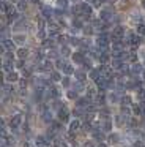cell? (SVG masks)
<instances>
[{
    "instance_id": "obj_1",
    "label": "cell",
    "mask_w": 145,
    "mask_h": 147,
    "mask_svg": "<svg viewBox=\"0 0 145 147\" xmlns=\"http://www.w3.org/2000/svg\"><path fill=\"white\" fill-rule=\"evenodd\" d=\"M96 45L98 48L101 49H107V46H109V36L106 35V33H99L96 38Z\"/></svg>"
},
{
    "instance_id": "obj_2",
    "label": "cell",
    "mask_w": 145,
    "mask_h": 147,
    "mask_svg": "<svg viewBox=\"0 0 145 147\" xmlns=\"http://www.w3.org/2000/svg\"><path fill=\"white\" fill-rule=\"evenodd\" d=\"M112 70L113 68L112 67H107V65H103V67H99V71H101V76H104V78H112Z\"/></svg>"
},
{
    "instance_id": "obj_3",
    "label": "cell",
    "mask_w": 145,
    "mask_h": 147,
    "mask_svg": "<svg viewBox=\"0 0 145 147\" xmlns=\"http://www.w3.org/2000/svg\"><path fill=\"white\" fill-rule=\"evenodd\" d=\"M2 48H3V51L11 52V51H14V43H13L11 40H5V38H3V41H2Z\"/></svg>"
},
{
    "instance_id": "obj_4",
    "label": "cell",
    "mask_w": 145,
    "mask_h": 147,
    "mask_svg": "<svg viewBox=\"0 0 145 147\" xmlns=\"http://www.w3.org/2000/svg\"><path fill=\"white\" fill-rule=\"evenodd\" d=\"M91 13H93V10H91L90 5L82 3V14H81V16H82V18H90V16H91Z\"/></svg>"
},
{
    "instance_id": "obj_5",
    "label": "cell",
    "mask_w": 145,
    "mask_h": 147,
    "mask_svg": "<svg viewBox=\"0 0 145 147\" xmlns=\"http://www.w3.org/2000/svg\"><path fill=\"white\" fill-rule=\"evenodd\" d=\"M21 122H22L21 115H14V117H11V120H9V127H11L13 130H16V128L21 125Z\"/></svg>"
},
{
    "instance_id": "obj_6",
    "label": "cell",
    "mask_w": 145,
    "mask_h": 147,
    "mask_svg": "<svg viewBox=\"0 0 145 147\" xmlns=\"http://www.w3.org/2000/svg\"><path fill=\"white\" fill-rule=\"evenodd\" d=\"M72 59H74V62H76V63H79V65H84L85 62H87L82 52H76V54L72 55Z\"/></svg>"
},
{
    "instance_id": "obj_7",
    "label": "cell",
    "mask_w": 145,
    "mask_h": 147,
    "mask_svg": "<svg viewBox=\"0 0 145 147\" xmlns=\"http://www.w3.org/2000/svg\"><path fill=\"white\" fill-rule=\"evenodd\" d=\"M47 32H49L50 36H58L60 30H58V26H55V24H52V26H49V29H47Z\"/></svg>"
},
{
    "instance_id": "obj_8",
    "label": "cell",
    "mask_w": 145,
    "mask_h": 147,
    "mask_svg": "<svg viewBox=\"0 0 145 147\" xmlns=\"http://www.w3.org/2000/svg\"><path fill=\"white\" fill-rule=\"evenodd\" d=\"M129 71H131L132 74H142V71H144V68H142V65H139V63H134L131 68H129Z\"/></svg>"
},
{
    "instance_id": "obj_9",
    "label": "cell",
    "mask_w": 145,
    "mask_h": 147,
    "mask_svg": "<svg viewBox=\"0 0 145 147\" xmlns=\"http://www.w3.org/2000/svg\"><path fill=\"white\" fill-rule=\"evenodd\" d=\"M101 19L106 21V22H109V21L112 19V13H110V10H104V11H101Z\"/></svg>"
},
{
    "instance_id": "obj_10",
    "label": "cell",
    "mask_w": 145,
    "mask_h": 147,
    "mask_svg": "<svg viewBox=\"0 0 145 147\" xmlns=\"http://www.w3.org/2000/svg\"><path fill=\"white\" fill-rule=\"evenodd\" d=\"M62 71L69 76V74L74 73V67H72V65H69V63H65V65H63V68H62Z\"/></svg>"
},
{
    "instance_id": "obj_11",
    "label": "cell",
    "mask_w": 145,
    "mask_h": 147,
    "mask_svg": "<svg viewBox=\"0 0 145 147\" xmlns=\"http://www.w3.org/2000/svg\"><path fill=\"white\" fill-rule=\"evenodd\" d=\"M58 119H60L62 122L68 120V111H66V108H63V106H62V109L58 111Z\"/></svg>"
},
{
    "instance_id": "obj_12",
    "label": "cell",
    "mask_w": 145,
    "mask_h": 147,
    "mask_svg": "<svg viewBox=\"0 0 145 147\" xmlns=\"http://www.w3.org/2000/svg\"><path fill=\"white\" fill-rule=\"evenodd\" d=\"M36 146H38V147H47V146H49V142H47V141L44 139L43 136H40V138L36 139Z\"/></svg>"
},
{
    "instance_id": "obj_13",
    "label": "cell",
    "mask_w": 145,
    "mask_h": 147,
    "mask_svg": "<svg viewBox=\"0 0 145 147\" xmlns=\"http://www.w3.org/2000/svg\"><path fill=\"white\" fill-rule=\"evenodd\" d=\"M74 90H77V92H82V90H85V86L82 81H76L74 82Z\"/></svg>"
},
{
    "instance_id": "obj_14",
    "label": "cell",
    "mask_w": 145,
    "mask_h": 147,
    "mask_svg": "<svg viewBox=\"0 0 145 147\" xmlns=\"http://www.w3.org/2000/svg\"><path fill=\"white\" fill-rule=\"evenodd\" d=\"M16 8H17V11H22L27 8V2L25 0H17V5H16Z\"/></svg>"
},
{
    "instance_id": "obj_15",
    "label": "cell",
    "mask_w": 145,
    "mask_h": 147,
    "mask_svg": "<svg viewBox=\"0 0 145 147\" xmlns=\"http://www.w3.org/2000/svg\"><path fill=\"white\" fill-rule=\"evenodd\" d=\"M140 19H142V16H140V13H137V11H132V14H131V21L132 22H140Z\"/></svg>"
},
{
    "instance_id": "obj_16",
    "label": "cell",
    "mask_w": 145,
    "mask_h": 147,
    "mask_svg": "<svg viewBox=\"0 0 145 147\" xmlns=\"http://www.w3.org/2000/svg\"><path fill=\"white\" fill-rule=\"evenodd\" d=\"M85 106H88V98L77 100V108H85Z\"/></svg>"
},
{
    "instance_id": "obj_17",
    "label": "cell",
    "mask_w": 145,
    "mask_h": 147,
    "mask_svg": "<svg viewBox=\"0 0 145 147\" xmlns=\"http://www.w3.org/2000/svg\"><path fill=\"white\" fill-rule=\"evenodd\" d=\"M3 70H5L6 73H11L13 71V62H5V63H3Z\"/></svg>"
},
{
    "instance_id": "obj_18",
    "label": "cell",
    "mask_w": 145,
    "mask_h": 147,
    "mask_svg": "<svg viewBox=\"0 0 145 147\" xmlns=\"http://www.w3.org/2000/svg\"><path fill=\"white\" fill-rule=\"evenodd\" d=\"M79 127H81V122H79V120H74V122L69 123V130H71V131H76Z\"/></svg>"
},
{
    "instance_id": "obj_19",
    "label": "cell",
    "mask_w": 145,
    "mask_h": 147,
    "mask_svg": "<svg viewBox=\"0 0 145 147\" xmlns=\"http://www.w3.org/2000/svg\"><path fill=\"white\" fill-rule=\"evenodd\" d=\"M27 55H28V51H27V49H19V51H17V57L21 59V60H22V59H25Z\"/></svg>"
},
{
    "instance_id": "obj_20",
    "label": "cell",
    "mask_w": 145,
    "mask_h": 147,
    "mask_svg": "<svg viewBox=\"0 0 145 147\" xmlns=\"http://www.w3.org/2000/svg\"><path fill=\"white\" fill-rule=\"evenodd\" d=\"M95 95H96V89H95V87H88L87 89V96L88 98H93Z\"/></svg>"
},
{
    "instance_id": "obj_21",
    "label": "cell",
    "mask_w": 145,
    "mask_h": 147,
    "mask_svg": "<svg viewBox=\"0 0 145 147\" xmlns=\"http://www.w3.org/2000/svg\"><path fill=\"white\" fill-rule=\"evenodd\" d=\"M14 81H17V73H14V71L8 73V82H14Z\"/></svg>"
},
{
    "instance_id": "obj_22",
    "label": "cell",
    "mask_w": 145,
    "mask_h": 147,
    "mask_svg": "<svg viewBox=\"0 0 145 147\" xmlns=\"http://www.w3.org/2000/svg\"><path fill=\"white\" fill-rule=\"evenodd\" d=\"M43 14H44V18H46V19H50V16H52V11H50L49 8L43 7Z\"/></svg>"
},
{
    "instance_id": "obj_23",
    "label": "cell",
    "mask_w": 145,
    "mask_h": 147,
    "mask_svg": "<svg viewBox=\"0 0 145 147\" xmlns=\"http://www.w3.org/2000/svg\"><path fill=\"white\" fill-rule=\"evenodd\" d=\"M22 27H25V22H22V21H17L14 24V30H22Z\"/></svg>"
},
{
    "instance_id": "obj_24",
    "label": "cell",
    "mask_w": 145,
    "mask_h": 147,
    "mask_svg": "<svg viewBox=\"0 0 145 147\" xmlns=\"http://www.w3.org/2000/svg\"><path fill=\"white\" fill-rule=\"evenodd\" d=\"M43 119H44L46 122H50V120H52V115H50V112L44 111V112H43Z\"/></svg>"
},
{
    "instance_id": "obj_25",
    "label": "cell",
    "mask_w": 145,
    "mask_h": 147,
    "mask_svg": "<svg viewBox=\"0 0 145 147\" xmlns=\"http://www.w3.org/2000/svg\"><path fill=\"white\" fill-rule=\"evenodd\" d=\"M66 3H68V0H57V5H58V8H66Z\"/></svg>"
},
{
    "instance_id": "obj_26",
    "label": "cell",
    "mask_w": 145,
    "mask_h": 147,
    "mask_svg": "<svg viewBox=\"0 0 145 147\" xmlns=\"http://www.w3.org/2000/svg\"><path fill=\"white\" fill-rule=\"evenodd\" d=\"M68 98H71V100L77 98V90H69V92H68Z\"/></svg>"
},
{
    "instance_id": "obj_27",
    "label": "cell",
    "mask_w": 145,
    "mask_h": 147,
    "mask_svg": "<svg viewBox=\"0 0 145 147\" xmlns=\"http://www.w3.org/2000/svg\"><path fill=\"white\" fill-rule=\"evenodd\" d=\"M109 139H110V142H112V144H117V142L120 141V136H118V134H112Z\"/></svg>"
},
{
    "instance_id": "obj_28",
    "label": "cell",
    "mask_w": 145,
    "mask_h": 147,
    "mask_svg": "<svg viewBox=\"0 0 145 147\" xmlns=\"http://www.w3.org/2000/svg\"><path fill=\"white\" fill-rule=\"evenodd\" d=\"M60 52H62L63 57H66V55H69V48H68V46H63L62 51H60Z\"/></svg>"
},
{
    "instance_id": "obj_29",
    "label": "cell",
    "mask_w": 145,
    "mask_h": 147,
    "mask_svg": "<svg viewBox=\"0 0 145 147\" xmlns=\"http://www.w3.org/2000/svg\"><path fill=\"white\" fill-rule=\"evenodd\" d=\"M137 33H139V35H145V26L139 24V26H137Z\"/></svg>"
},
{
    "instance_id": "obj_30",
    "label": "cell",
    "mask_w": 145,
    "mask_h": 147,
    "mask_svg": "<svg viewBox=\"0 0 145 147\" xmlns=\"http://www.w3.org/2000/svg\"><path fill=\"white\" fill-rule=\"evenodd\" d=\"M43 46H44V48H52V46H54V41H52V40H44Z\"/></svg>"
},
{
    "instance_id": "obj_31",
    "label": "cell",
    "mask_w": 145,
    "mask_h": 147,
    "mask_svg": "<svg viewBox=\"0 0 145 147\" xmlns=\"http://www.w3.org/2000/svg\"><path fill=\"white\" fill-rule=\"evenodd\" d=\"M137 96L140 100H145V89H139L137 90Z\"/></svg>"
},
{
    "instance_id": "obj_32",
    "label": "cell",
    "mask_w": 145,
    "mask_h": 147,
    "mask_svg": "<svg viewBox=\"0 0 145 147\" xmlns=\"http://www.w3.org/2000/svg\"><path fill=\"white\" fill-rule=\"evenodd\" d=\"M74 74H76V78H77V81H82V82L85 81V74L84 73H81V71H79V73H74Z\"/></svg>"
},
{
    "instance_id": "obj_33",
    "label": "cell",
    "mask_w": 145,
    "mask_h": 147,
    "mask_svg": "<svg viewBox=\"0 0 145 147\" xmlns=\"http://www.w3.org/2000/svg\"><path fill=\"white\" fill-rule=\"evenodd\" d=\"M13 40H14L16 43H22V41H25V38H24L22 35H14V38H13Z\"/></svg>"
},
{
    "instance_id": "obj_34",
    "label": "cell",
    "mask_w": 145,
    "mask_h": 147,
    "mask_svg": "<svg viewBox=\"0 0 145 147\" xmlns=\"http://www.w3.org/2000/svg\"><path fill=\"white\" fill-rule=\"evenodd\" d=\"M103 128H104V131H109V130H110V128H112V123H110V122H109V120H107V122H104V125H103Z\"/></svg>"
},
{
    "instance_id": "obj_35",
    "label": "cell",
    "mask_w": 145,
    "mask_h": 147,
    "mask_svg": "<svg viewBox=\"0 0 145 147\" xmlns=\"http://www.w3.org/2000/svg\"><path fill=\"white\" fill-rule=\"evenodd\" d=\"M62 84H63L65 87H69V86H71V81H69V78H63V79H62Z\"/></svg>"
},
{
    "instance_id": "obj_36",
    "label": "cell",
    "mask_w": 145,
    "mask_h": 147,
    "mask_svg": "<svg viewBox=\"0 0 145 147\" xmlns=\"http://www.w3.org/2000/svg\"><path fill=\"white\" fill-rule=\"evenodd\" d=\"M69 43H71V45L79 46V45H81V40H79V38H72V36H71V38H69Z\"/></svg>"
},
{
    "instance_id": "obj_37",
    "label": "cell",
    "mask_w": 145,
    "mask_h": 147,
    "mask_svg": "<svg viewBox=\"0 0 145 147\" xmlns=\"http://www.w3.org/2000/svg\"><path fill=\"white\" fill-rule=\"evenodd\" d=\"M50 78H52V81H54V82H57V81H60V74H58V73H55V71H54V73L50 74Z\"/></svg>"
},
{
    "instance_id": "obj_38",
    "label": "cell",
    "mask_w": 145,
    "mask_h": 147,
    "mask_svg": "<svg viewBox=\"0 0 145 147\" xmlns=\"http://www.w3.org/2000/svg\"><path fill=\"white\" fill-rule=\"evenodd\" d=\"M3 93H13V87L11 86H3Z\"/></svg>"
},
{
    "instance_id": "obj_39",
    "label": "cell",
    "mask_w": 145,
    "mask_h": 147,
    "mask_svg": "<svg viewBox=\"0 0 145 147\" xmlns=\"http://www.w3.org/2000/svg\"><path fill=\"white\" fill-rule=\"evenodd\" d=\"M140 106H134V109H132V111H134V114H140Z\"/></svg>"
},
{
    "instance_id": "obj_40",
    "label": "cell",
    "mask_w": 145,
    "mask_h": 147,
    "mask_svg": "<svg viewBox=\"0 0 145 147\" xmlns=\"http://www.w3.org/2000/svg\"><path fill=\"white\" fill-rule=\"evenodd\" d=\"M95 138H96V139H103V134H101V133H98V131H96V133H95Z\"/></svg>"
},
{
    "instance_id": "obj_41",
    "label": "cell",
    "mask_w": 145,
    "mask_h": 147,
    "mask_svg": "<svg viewBox=\"0 0 145 147\" xmlns=\"http://www.w3.org/2000/svg\"><path fill=\"white\" fill-rule=\"evenodd\" d=\"M109 100L110 101H117L118 98H117V95H109Z\"/></svg>"
},
{
    "instance_id": "obj_42",
    "label": "cell",
    "mask_w": 145,
    "mask_h": 147,
    "mask_svg": "<svg viewBox=\"0 0 145 147\" xmlns=\"http://www.w3.org/2000/svg\"><path fill=\"white\" fill-rule=\"evenodd\" d=\"M71 2H74V3H81V0H71Z\"/></svg>"
},
{
    "instance_id": "obj_43",
    "label": "cell",
    "mask_w": 145,
    "mask_h": 147,
    "mask_svg": "<svg viewBox=\"0 0 145 147\" xmlns=\"http://www.w3.org/2000/svg\"><path fill=\"white\" fill-rule=\"evenodd\" d=\"M85 147H93V146H91V144L88 142V144H85Z\"/></svg>"
},
{
    "instance_id": "obj_44",
    "label": "cell",
    "mask_w": 145,
    "mask_h": 147,
    "mask_svg": "<svg viewBox=\"0 0 145 147\" xmlns=\"http://www.w3.org/2000/svg\"><path fill=\"white\" fill-rule=\"evenodd\" d=\"M98 147H107V146H106V144H99Z\"/></svg>"
},
{
    "instance_id": "obj_45",
    "label": "cell",
    "mask_w": 145,
    "mask_h": 147,
    "mask_svg": "<svg viewBox=\"0 0 145 147\" xmlns=\"http://www.w3.org/2000/svg\"><path fill=\"white\" fill-rule=\"evenodd\" d=\"M142 78H144V79H145V70L142 71Z\"/></svg>"
},
{
    "instance_id": "obj_46",
    "label": "cell",
    "mask_w": 145,
    "mask_h": 147,
    "mask_svg": "<svg viewBox=\"0 0 145 147\" xmlns=\"http://www.w3.org/2000/svg\"><path fill=\"white\" fill-rule=\"evenodd\" d=\"M99 2H106V0H99Z\"/></svg>"
},
{
    "instance_id": "obj_47",
    "label": "cell",
    "mask_w": 145,
    "mask_h": 147,
    "mask_svg": "<svg viewBox=\"0 0 145 147\" xmlns=\"http://www.w3.org/2000/svg\"><path fill=\"white\" fill-rule=\"evenodd\" d=\"M144 7H145V0H144Z\"/></svg>"
}]
</instances>
